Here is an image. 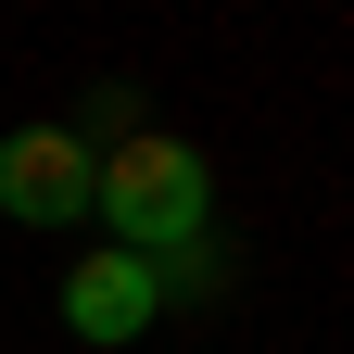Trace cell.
<instances>
[{"instance_id": "6da1fadb", "label": "cell", "mask_w": 354, "mask_h": 354, "mask_svg": "<svg viewBox=\"0 0 354 354\" xmlns=\"http://www.w3.org/2000/svg\"><path fill=\"white\" fill-rule=\"evenodd\" d=\"M88 215L114 228V253L177 266V253L215 241V165L190 140H165V127H102V140H88Z\"/></svg>"}, {"instance_id": "3957f363", "label": "cell", "mask_w": 354, "mask_h": 354, "mask_svg": "<svg viewBox=\"0 0 354 354\" xmlns=\"http://www.w3.org/2000/svg\"><path fill=\"white\" fill-rule=\"evenodd\" d=\"M152 317H165V266L114 253V241H102V253L64 279V329H76V342H102V354H114V342H140Z\"/></svg>"}, {"instance_id": "7a4b0ae2", "label": "cell", "mask_w": 354, "mask_h": 354, "mask_svg": "<svg viewBox=\"0 0 354 354\" xmlns=\"http://www.w3.org/2000/svg\"><path fill=\"white\" fill-rule=\"evenodd\" d=\"M0 215L13 228H76L88 215V140L76 127H13L0 140Z\"/></svg>"}]
</instances>
